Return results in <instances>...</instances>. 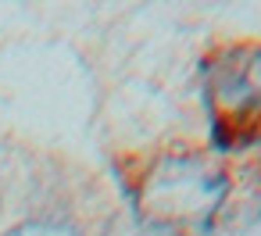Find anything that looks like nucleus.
Returning <instances> with one entry per match:
<instances>
[{
  "mask_svg": "<svg viewBox=\"0 0 261 236\" xmlns=\"http://www.w3.org/2000/svg\"><path fill=\"white\" fill-rule=\"evenodd\" d=\"M4 236H79V232L72 225H61V222H25V225H15Z\"/></svg>",
  "mask_w": 261,
  "mask_h": 236,
  "instance_id": "4",
  "label": "nucleus"
},
{
  "mask_svg": "<svg viewBox=\"0 0 261 236\" xmlns=\"http://www.w3.org/2000/svg\"><path fill=\"white\" fill-rule=\"evenodd\" d=\"M207 236H261V211L254 215H240L222 229H207Z\"/></svg>",
  "mask_w": 261,
  "mask_h": 236,
  "instance_id": "3",
  "label": "nucleus"
},
{
  "mask_svg": "<svg viewBox=\"0 0 261 236\" xmlns=\"http://www.w3.org/2000/svg\"><path fill=\"white\" fill-rule=\"evenodd\" d=\"M207 111L225 147L261 143V50L218 65L207 83Z\"/></svg>",
  "mask_w": 261,
  "mask_h": 236,
  "instance_id": "2",
  "label": "nucleus"
},
{
  "mask_svg": "<svg viewBox=\"0 0 261 236\" xmlns=\"http://www.w3.org/2000/svg\"><path fill=\"white\" fill-rule=\"evenodd\" d=\"M229 175L200 154L161 158L140 182V225L161 232H207L225 204Z\"/></svg>",
  "mask_w": 261,
  "mask_h": 236,
  "instance_id": "1",
  "label": "nucleus"
},
{
  "mask_svg": "<svg viewBox=\"0 0 261 236\" xmlns=\"http://www.w3.org/2000/svg\"><path fill=\"white\" fill-rule=\"evenodd\" d=\"M111 236H154V232L143 225H118V229H111Z\"/></svg>",
  "mask_w": 261,
  "mask_h": 236,
  "instance_id": "5",
  "label": "nucleus"
}]
</instances>
